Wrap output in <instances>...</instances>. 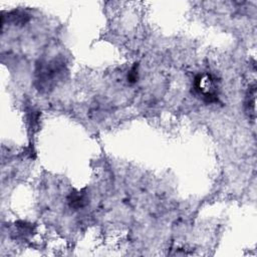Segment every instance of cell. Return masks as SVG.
Returning <instances> with one entry per match:
<instances>
[{"mask_svg":"<svg viewBox=\"0 0 257 257\" xmlns=\"http://www.w3.org/2000/svg\"><path fill=\"white\" fill-rule=\"evenodd\" d=\"M255 95H256V90L255 86H253L251 89H249V95H248V101H247V106L249 112L253 113V116L255 115Z\"/></svg>","mask_w":257,"mask_h":257,"instance_id":"cell-2","label":"cell"},{"mask_svg":"<svg viewBox=\"0 0 257 257\" xmlns=\"http://www.w3.org/2000/svg\"><path fill=\"white\" fill-rule=\"evenodd\" d=\"M194 87L196 91L202 95L203 99L212 102L217 100V88L215 79L208 73L201 74L196 77Z\"/></svg>","mask_w":257,"mask_h":257,"instance_id":"cell-1","label":"cell"}]
</instances>
